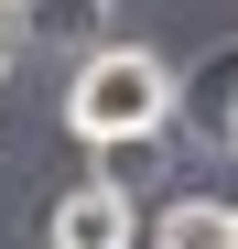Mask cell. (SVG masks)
Wrapping results in <instances>:
<instances>
[{"label":"cell","mask_w":238,"mask_h":249,"mask_svg":"<svg viewBox=\"0 0 238 249\" xmlns=\"http://www.w3.org/2000/svg\"><path fill=\"white\" fill-rule=\"evenodd\" d=\"M173 65L152 54V44H98L87 65H76V87H65V130L76 141H98V152H141L152 130H173Z\"/></svg>","instance_id":"1"},{"label":"cell","mask_w":238,"mask_h":249,"mask_svg":"<svg viewBox=\"0 0 238 249\" xmlns=\"http://www.w3.org/2000/svg\"><path fill=\"white\" fill-rule=\"evenodd\" d=\"M130 238H141L130 184H65L54 217H44V249H130Z\"/></svg>","instance_id":"2"},{"label":"cell","mask_w":238,"mask_h":249,"mask_svg":"<svg viewBox=\"0 0 238 249\" xmlns=\"http://www.w3.org/2000/svg\"><path fill=\"white\" fill-rule=\"evenodd\" d=\"M152 249H227V206L217 195H173L152 217Z\"/></svg>","instance_id":"3"},{"label":"cell","mask_w":238,"mask_h":249,"mask_svg":"<svg viewBox=\"0 0 238 249\" xmlns=\"http://www.w3.org/2000/svg\"><path fill=\"white\" fill-rule=\"evenodd\" d=\"M217 141H227V152H238V108H217Z\"/></svg>","instance_id":"4"},{"label":"cell","mask_w":238,"mask_h":249,"mask_svg":"<svg viewBox=\"0 0 238 249\" xmlns=\"http://www.w3.org/2000/svg\"><path fill=\"white\" fill-rule=\"evenodd\" d=\"M11 54H22V44H11V33H0V76H11Z\"/></svg>","instance_id":"5"},{"label":"cell","mask_w":238,"mask_h":249,"mask_svg":"<svg viewBox=\"0 0 238 249\" xmlns=\"http://www.w3.org/2000/svg\"><path fill=\"white\" fill-rule=\"evenodd\" d=\"M227 249H238V206H227Z\"/></svg>","instance_id":"6"}]
</instances>
